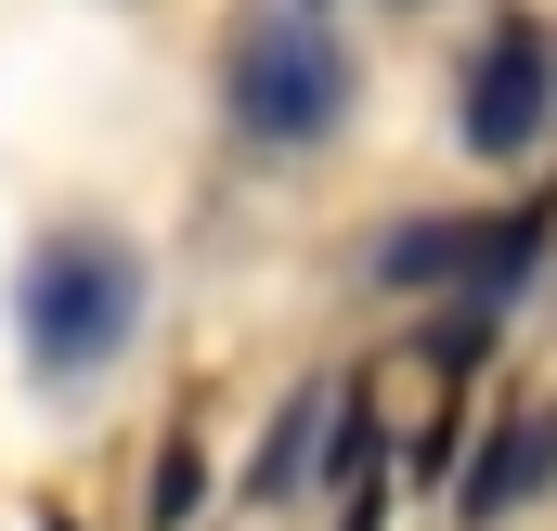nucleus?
Masks as SVG:
<instances>
[{"instance_id": "nucleus-2", "label": "nucleus", "mask_w": 557, "mask_h": 531, "mask_svg": "<svg viewBox=\"0 0 557 531\" xmlns=\"http://www.w3.org/2000/svg\"><path fill=\"white\" fill-rule=\"evenodd\" d=\"M337 104H350V52H337L311 13H260V26L234 39V131H260V143H324V131H337Z\"/></svg>"}, {"instance_id": "nucleus-1", "label": "nucleus", "mask_w": 557, "mask_h": 531, "mask_svg": "<svg viewBox=\"0 0 557 531\" xmlns=\"http://www.w3.org/2000/svg\"><path fill=\"white\" fill-rule=\"evenodd\" d=\"M131 311H143V260L117 247V234H52V247L26 260V350H39L52 376L117 363Z\"/></svg>"}, {"instance_id": "nucleus-3", "label": "nucleus", "mask_w": 557, "mask_h": 531, "mask_svg": "<svg viewBox=\"0 0 557 531\" xmlns=\"http://www.w3.org/2000/svg\"><path fill=\"white\" fill-rule=\"evenodd\" d=\"M532 131H545V39L506 13L493 52H480V78H467V156H519Z\"/></svg>"}]
</instances>
